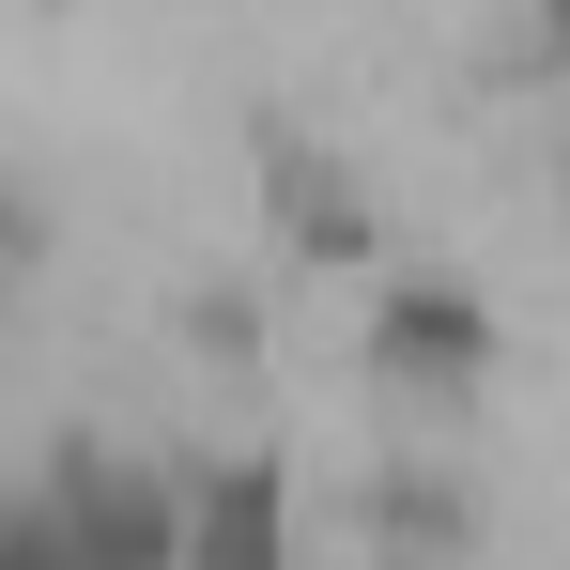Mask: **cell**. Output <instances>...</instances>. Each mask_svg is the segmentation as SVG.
Segmentation results:
<instances>
[{"mask_svg":"<svg viewBox=\"0 0 570 570\" xmlns=\"http://www.w3.org/2000/svg\"><path fill=\"white\" fill-rule=\"evenodd\" d=\"M263 200H278V232L308 247V263H355V247H371V200H355V170H340V155H308L293 124H263Z\"/></svg>","mask_w":570,"mask_h":570,"instance_id":"obj_1","label":"cell"},{"mask_svg":"<svg viewBox=\"0 0 570 570\" xmlns=\"http://www.w3.org/2000/svg\"><path fill=\"white\" fill-rule=\"evenodd\" d=\"M186 570H278V478L186 463Z\"/></svg>","mask_w":570,"mask_h":570,"instance_id":"obj_2","label":"cell"},{"mask_svg":"<svg viewBox=\"0 0 570 570\" xmlns=\"http://www.w3.org/2000/svg\"><path fill=\"white\" fill-rule=\"evenodd\" d=\"M371 355H385V371H416V385H448V371H478V355H493V324H478V293L401 278V293L371 308Z\"/></svg>","mask_w":570,"mask_h":570,"instance_id":"obj_3","label":"cell"},{"mask_svg":"<svg viewBox=\"0 0 570 570\" xmlns=\"http://www.w3.org/2000/svg\"><path fill=\"white\" fill-rule=\"evenodd\" d=\"M371 524L401 540V556H448V540H463V493H448V463H385V478H371Z\"/></svg>","mask_w":570,"mask_h":570,"instance_id":"obj_4","label":"cell"}]
</instances>
